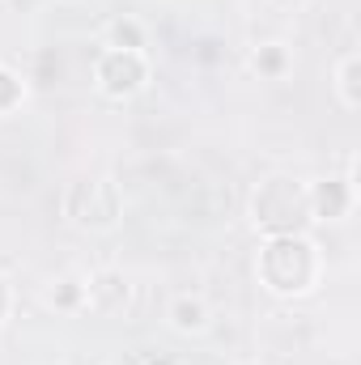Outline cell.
<instances>
[{
	"mask_svg": "<svg viewBox=\"0 0 361 365\" xmlns=\"http://www.w3.org/2000/svg\"><path fill=\"white\" fill-rule=\"evenodd\" d=\"M17 90H21V86H17L9 73H0V106H9V102L17 98Z\"/></svg>",
	"mask_w": 361,
	"mask_h": 365,
	"instance_id": "5b68a950",
	"label": "cell"
},
{
	"mask_svg": "<svg viewBox=\"0 0 361 365\" xmlns=\"http://www.w3.org/2000/svg\"><path fill=\"white\" fill-rule=\"evenodd\" d=\"M264 276H268L276 289H302L306 276H310V251L302 242H272L268 255H264Z\"/></svg>",
	"mask_w": 361,
	"mask_h": 365,
	"instance_id": "6da1fadb",
	"label": "cell"
},
{
	"mask_svg": "<svg viewBox=\"0 0 361 365\" xmlns=\"http://www.w3.org/2000/svg\"><path fill=\"white\" fill-rule=\"evenodd\" d=\"M158 365H166V361H158Z\"/></svg>",
	"mask_w": 361,
	"mask_h": 365,
	"instance_id": "30bf717a",
	"label": "cell"
},
{
	"mask_svg": "<svg viewBox=\"0 0 361 365\" xmlns=\"http://www.w3.org/2000/svg\"><path fill=\"white\" fill-rule=\"evenodd\" d=\"M319 212H327V217H340L345 212V187L340 182L319 187Z\"/></svg>",
	"mask_w": 361,
	"mask_h": 365,
	"instance_id": "277c9868",
	"label": "cell"
},
{
	"mask_svg": "<svg viewBox=\"0 0 361 365\" xmlns=\"http://www.w3.org/2000/svg\"><path fill=\"white\" fill-rule=\"evenodd\" d=\"M255 212H260V221L272 225V230H293V225L306 221L302 217V195H298L293 182H272L268 191L255 200Z\"/></svg>",
	"mask_w": 361,
	"mask_h": 365,
	"instance_id": "7a4b0ae2",
	"label": "cell"
},
{
	"mask_svg": "<svg viewBox=\"0 0 361 365\" xmlns=\"http://www.w3.org/2000/svg\"><path fill=\"white\" fill-rule=\"evenodd\" d=\"M179 323H187V327H191V323H200V306H187V302H183V306H179Z\"/></svg>",
	"mask_w": 361,
	"mask_h": 365,
	"instance_id": "8992f818",
	"label": "cell"
},
{
	"mask_svg": "<svg viewBox=\"0 0 361 365\" xmlns=\"http://www.w3.org/2000/svg\"><path fill=\"white\" fill-rule=\"evenodd\" d=\"M141 77H145V68H141V60H136L132 51H115V56H106V64H102V81H106L111 93L136 90Z\"/></svg>",
	"mask_w": 361,
	"mask_h": 365,
	"instance_id": "3957f363",
	"label": "cell"
},
{
	"mask_svg": "<svg viewBox=\"0 0 361 365\" xmlns=\"http://www.w3.org/2000/svg\"><path fill=\"white\" fill-rule=\"evenodd\" d=\"M0 306H4V293H0Z\"/></svg>",
	"mask_w": 361,
	"mask_h": 365,
	"instance_id": "9c48e42d",
	"label": "cell"
},
{
	"mask_svg": "<svg viewBox=\"0 0 361 365\" xmlns=\"http://www.w3.org/2000/svg\"><path fill=\"white\" fill-rule=\"evenodd\" d=\"M260 64H264V68H268V73H276V68H280V56H276V51H268V56H264V60H260Z\"/></svg>",
	"mask_w": 361,
	"mask_h": 365,
	"instance_id": "ba28073f",
	"label": "cell"
},
{
	"mask_svg": "<svg viewBox=\"0 0 361 365\" xmlns=\"http://www.w3.org/2000/svg\"><path fill=\"white\" fill-rule=\"evenodd\" d=\"M115 38H119V43H128V47H136V30H132V26H119V30H115Z\"/></svg>",
	"mask_w": 361,
	"mask_h": 365,
	"instance_id": "52a82bcc",
	"label": "cell"
}]
</instances>
